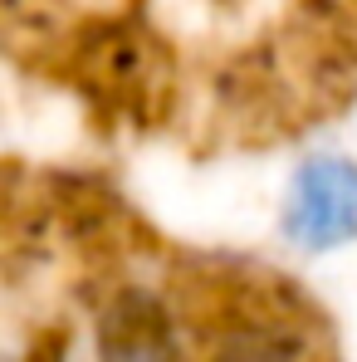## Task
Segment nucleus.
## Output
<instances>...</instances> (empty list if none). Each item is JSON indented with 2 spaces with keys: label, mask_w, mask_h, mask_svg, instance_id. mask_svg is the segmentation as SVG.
<instances>
[{
  "label": "nucleus",
  "mask_w": 357,
  "mask_h": 362,
  "mask_svg": "<svg viewBox=\"0 0 357 362\" xmlns=\"http://www.w3.org/2000/svg\"><path fill=\"white\" fill-rule=\"evenodd\" d=\"M211 362H303V338L279 323H240L211 348Z\"/></svg>",
  "instance_id": "nucleus-3"
},
{
  "label": "nucleus",
  "mask_w": 357,
  "mask_h": 362,
  "mask_svg": "<svg viewBox=\"0 0 357 362\" xmlns=\"http://www.w3.org/2000/svg\"><path fill=\"white\" fill-rule=\"evenodd\" d=\"M284 235L308 255H328L357 240V162L308 157L298 167L284 196Z\"/></svg>",
  "instance_id": "nucleus-1"
},
{
  "label": "nucleus",
  "mask_w": 357,
  "mask_h": 362,
  "mask_svg": "<svg viewBox=\"0 0 357 362\" xmlns=\"http://www.w3.org/2000/svg\"><path fill=\"white\" fill-rule=\"evenodd\" d=\"M172 358V313L137 284H122L98 313V362H167Z\"/></svg>",
  "instance_id": "nucleus-2"
}]
</instances>
